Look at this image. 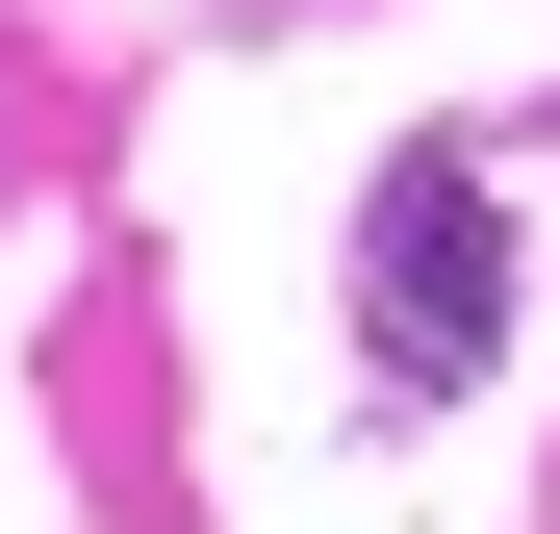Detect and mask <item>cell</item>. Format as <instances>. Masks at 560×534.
Wrapping results in <instances>:
<instances>
[{"label": "cell", "instance_id": "obj_1", "mask_svg": "<svg viewBox=\"0 0 560 534\" xmlns=\"http://www.w3.org/2000/svg\"><path fill=\"white\" fill-rule=\"evenodd\" d=\"M357 331H383L408 407L510 356V178L485 153H383V204H357Z\"/></svg>", "mask_w": 560, "mask_h": 534}]
</instances>
